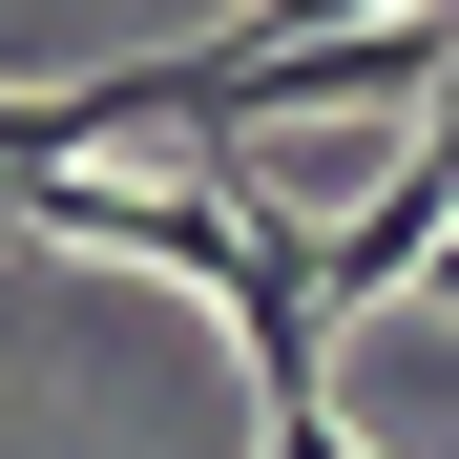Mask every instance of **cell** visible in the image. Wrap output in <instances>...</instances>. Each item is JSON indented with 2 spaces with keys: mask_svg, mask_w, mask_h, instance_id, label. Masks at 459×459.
<instances>
[{
  "mask_svg": "<svg viewBox=\"0 0 459 459\" xmlns=\"http://www.w3.org/2000/svg\"><path fill=\"white\" fill-rule=\"evenodd\" d=\"M397 146H418V168H438V209H459V63L418 84V126H397Z\"/></svg>",
  "mask_w": 459,
  "mask_h": 459,
  "instance_id": "6da1fadb",
  "label": "cell"
},
{
  "mask_svg": "<svg viewBox=\"0 0 459 459\" xmlns=\"http://www.w3.org/2000/svg\"><path fill=\"white\" fill-rule=\"evenodd\" d=\"M418 292H438V314H459V230H438V251H418Z\"/></svg>",
  "mask_w": 459,
  "mask_h": 459,
  "instance_id": "7a4b0ae2",
  "label": "cell"
}]
</instances>
